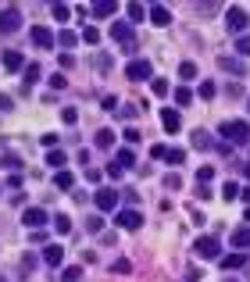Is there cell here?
Segmentation results:
<instances>
[{
    "instance_id": "cell-58",
    "label": "cell",
    "mask_w": 250,
    "mask_h": 282,
    "mask_svg": "<svg viewBox=\"0 0 250 282\" xmlns=\"http://www.w3.org/2000/svg\"><path fill=\"white\" fill-rule=\"evenodd\" d=\"M0 282H7V275H0Z\"/></svg>"
},
{
    "instance_id": "cell-53",
    "label": "cell",
    "mask_w": 250,
    "mask_h": 282,
    "mask_svg": "<svg viewBox=\"0 0 250 282\" xmlns=\"http://www.w3.org/2000/svg\"><path fill=\"white\" fill-rule=\"evenodd\" d=\"M32 268H36V257H32V254H29V257H25V261H22V272H32Z\"/></svg>"
},
{
    "instance_id": "cell-57",
    "label": "cell",
    "mask_w": 250,
    "mask_h": 282,
    "mask_svg": "<svg viewBox=\"0 0 250 282\" xmlns=\"http://www.w3.org/2000/svg\"><path fill=\"white\" fill-rule=\"evenodd\" d=\"M243 218H247V221H250V208H247V211H243Z\"/></svg>"
},
{
    "instance_id": "cell-39",
    "label": "cell",
    "mask_w": 250,
    "mask_h": 282,
    "mask_svg": "<svg viewBox=\"0 0 250 282\" xmlns=\"http://www.w3.org/2000/svg\"><path fill=\"white\" fill-rule=\"evenodd\" d=\"M47 164H50V168L65 164V154H61V150H50V154H47Z\"/></svg>"
},
{
    "instance_id": "cell-42",
    "label": "cell",
    "mask_w": 250,
    "mask_h": 282,
    "mask_svg": "<svg viewBox=\"0 0 250 282\" xmlns=\"http://www.w3.org/2000/svg\"><path fill=\"white\" fill-rule=\"evenodd\" d=\"M165 186H168V190H179V186H182V175H179V172L165 175Z\"/></svg>"
},
{
    "instance_id": "cell-50",
    "label": "cell",
    "mask_w": 250,
    "mask_h": 282,
    "mask_svg": "<svg viewBox=\"0 0 250 282\" xmlns=\"http://www.w3.org/2000/svg\"><path fill=\"white\" fill-rule=\"evenodd\" d=\"M236 50H240V54H250V36H240V40H236Z\"/></svg>"
},
{
    "instance_id": "cell-36",
    "label": "cell",
    "mask_w": 250,
    "mask_h": 282,
    "mask_svg": "<svg viewBox=\"0 0 250 282\" xmlns=\"http://www.w3.org/2000/svg\"><path fill=\"white\" fill-rule=\"evenodd\" d=\"M111 272H114V275H129V272H132V265H129L125 257H118V261L111 265Z\"/></svg>"
},
{
    "instance_id": "cell-59",
    "label": "cell",
    "mask_w": 250,
    "mask_h": 282,
    "mask_svg": "<svg viewBox=\"0 0 250 282\" xmlns=\"http://www.w3.org/2000/svg\"><path fill=\"white\" fill-rule=\"evenodd\" d=\"M247 111H250V104H247Z\"/></svg>"
},
{
    "instance_id": "cell-7",
    "label": "cell",
    "mask_w": 250,
    "mask_h": 282,
    "mask_svg": "<svg viewBox=\"0 0 250 282\" xmlns=\"http://www.w3.org/2000/svg\"><path fill=\"white\" fill-rule=\"evenodd\" d=\"M32 43H36L40 50H50V47L57 43V36H54L47 25H36V29H32Z\"/></svg>"
},
{
    "instance_id": "cell-35",
    "label": "cell",
    "mask_w": 250,
    "mask_h": 282,
    "mask_svg": "<svg viewBox=\"0 0 250 282\" xmlns=\"http://www.w3.org/2000/svg\"><path fill=\"white\" fill-rule=\"evenodd\" d=\"M0 164H4V168H11V172H18V168H22V157H18V154H4V161H0Z\"/></svg>"
},
{
    "instance_id": "cell-21",
    "label": "cell",
    "mask_w": 250,
    "mask_h": 282,
    "mask_svg": "<svg viewBox=\"0 0 250 282\" xmlns=\"http://www.w3.org/2000/svg\"><path fill=\"white\" fill-rule=\"evenodd\" d=\"M171 97H175V104H179V107H186V104L193 100V89H189V86H175V89H171Z\"/></svg>"
},
{
    "instance_id": "cell-16",
    "label": "cell",
    "mask_w": 250,
    "mask_h": 282,
    "mask_svg": "<svg viewBox=\"0 0 250 282\" xmlns=\"http://www.w3.org/2000/svg\"><path fill=\"white\" fill-rule=\"evenodd\" d=\"M218 68H225V71H233V75H247V65L243 61H236V58H218Z\"/></svg>"
},
{
    "instance_id": "cell-19",
    "label": "cell",
    "mask_w": 250,
    "mask_h": 282,
    "mask_svg": "<svg viewBox=\"0 0 250 282\" xmlns=\"http://www.w3.org/2000/svg\"><path fill=\"white\" fill-rule=\"evenodd\" d=\"M114 11H118L114 0H100V4H93V14H97V18H111Z\"/></svg>"
},
{
    "instance_id": "cell-49",
    "label": "cell",
    "mask_w": 250,
    "mask_h": 282,
    "mask_svg": "<svg viewBox=\"0 0 250 282\" xmlns=\"http://www.w3.org/2000/svg\"><path fill=\"white\" fill-rule=\"evenodd\" d=\"M86 179H89L93 186H100V179H104V172H100V168H89V172H86Z\"/></svg>"
},
{
    "instance_id": "cell-47",
    "label": "cell",
    "mask_w": 250,
    "mask_h": 282,
    "mask_svg": "<svg viewBox=\"0 0 250 282\" xmlns=\"http://www.w3.org/2000/svg\"><path fill=\"white\" fill-rule=\"evenodd\" d=\"M50 86H54V89H65V86H68V79L57 71V75H50Z\"/></svg>"
},
{
    "instance_id": "cell-24",
    "label": "cell",
    "mask_w": 250,
    "mask_h": 282,
    "mask_svg": "<svg viewBox=\"0 0 250 282\" xmlns=\"http://www.w3.org/2000/svg\"><path fill=\"white\" fill-rule=\"evenodd\" d=\"M50 14H54V22H68V18H72V7H68V4H54Z\"/></svg>"
},
{
    "instance_id": "cell-56",
    "label": "cell",
    "mask_w": 250,
    "mask_h": 282,
    "mask_svg": "<svg viewBox=\"0 0 250 282\" xmlns=\"http://www.w3.org/2000/svg\"><path fill=\"white\" fill-rule=\"evenodd\" d=\"M243 175H247V179H250V164H243Z\"/></svg>"
},
{
    "instance_id": "cell-22",
    "label": "cell",
    "mask_w": 250,
    "mask_h": 282,
    "mask_svg": "<svg viewBox=\"0 0 250 282\" xmlns=\"http://www.w3.org/2000/svg\"><path fill=\"white\" fill-rule=\"evenodd\" d=\"M233 247H236V250L250 247V229H236V232H233Z\"/></svg>"
},
{
    "instance_id": "cell-8",
    "label": "cell",
    "mask_w": 250,
    "mask_h": 282,
    "mask_svg": "<svg viewBox=\"0 0 250 282\" xmlns=\"http://www.w3.org/2000/svg\"><path fill=\"white\" fill-rule=\"evenodd\" d=\"M97 211H114L118 208V190H97Z\"/></svg>"
},
{
    "instance_id": "cell-60",
    "label": "cell",
    "mask_w": 250,
    "mask_h": 282,
    "mask_svg": "<svg viewBox=\"0 0 250 282\" xmlns=\"http://www.w3.org/2000/svg\"><path fill=\"white\" fill-rule=\"evenodd\" d=\"M229 282H233V279H229Z\"/></svg>"
},
{
    "instance_id": "cell-40",
    "label": "cell",
    "mask_w": 250,
    "mask_h": 282,
    "mask_svg": "<svg viewBox=\"0 0 250 282\" xmlns=\"http://www.w3.org/2000/svg\"><path fill=\"white\" fill-rule=\"evenodd\" d=\"M86 229H89V232H100V229H104V218H100V214H89Z\"/></svg>"
},
{
    "instance_id": "cell-30",
    "label": "cell",
    "mask_w": 250,
    "mask_h": 282,
    "mask_svg": "<svg viewBox=\"0 0 250 282\" xmlns=\"http://www.w3.org/2000/svg\"><path fill=\"white\" fill-rule=\"evenodd\" d=\"M193 146H197V150H207V146H211V136H207L204 129H197V133H193Z\"/></svg>"
},
{
    "instance_id": "cell-18",
    "label": "cell",
    "mask_w": 250,
    "mask_h": 282,
    "mask_svg": "<svg viewBox=\"0 0 250 282\" xmlns=\"http://www.w3.org/2000/svg\"><path fill=\"white\" fill-rule=\"evenodd\" d=\"M97 150H111V146H114V133H111V129H97Z\"/></svg>"
},
{
    "instance_id": "cell-54",
    "label": "cell",
    "mask_w": 250,
    "mask_h": 282,
    "mask_svg": "<svg viewBox=\"0 0 250 282\" xmlns=\"http://www.w3.org/2000/svg\"><path fill=\"white\" fill-rule=\"evenodd\" d=\"M0 107H4V111H11V107H14V100H11V97H0Z\"/></svg>"
},
{
    "instance_id": "cell-3",
    "label": "cell",
    "mask_w": 250,
    "mask_h": 282,
    "mask_svg": "<svg viewBox=\"0 0 250 282\" xmlns=\"http://www.w3.org/2000/svg\"><path fill=\"white\" fill-rule=\"evenodd\" d=\"M18 29H22V11L18 7H4L0 11V32L4 36H14Z\"/></svg>"
},
{
    "instance_id": "cell-15",
    "label": "cell",
    "mask_w": 250,
    "mask_h": 282,
    "mask_svg": "<svg viewBox=\"0 0 250 282\" xmlns=\"http://www.w3.org/2000/svg\"><path fill=\"white\" fill-rule=\"evenodd\" d=\"M114 164L125 172V168H136V154H132V146H122L118 154H114Z\"/></svg>"
},
{
    "instance_id": "cell-6",
    "label": "cell",
    "mask_w": 250,
    "mask_h": 282,
    "mask_svg": "<svg viewBox=\"0 0 250 282\" xmlns=\"http://www.w3.org/2000/svg\"><path fill=\"white\" fill-rule=\"evenodd\" d=\"M125 75H129L132 82H143V79H150V75H154V68H150V61L136 58V61H129V65H125Z\"/></svg>"
},
{
    "instance_id": "cell-14",
    "label": "cell",
    "mask_w": 250,
    "mask_h": 282,
    "mask_svg": "<svg viewBox=\"0 0 250 282\" xmlns=\"http://www.w3.org/2000/svg\"><path fill=\"white\" fill-rule=\"evenodd\" d=\"M111 36H114L118 43H125V47H132V25H125V22H118V25H111Z\"/></svg>"
},
{
    "instance_id": "cell-2",
    "label": "cell",
    "mask_w": 250,
    "mask_h": 282,
    "mask_svg": "<svg viewBox=\"0 0 250 282\" xmlns=\"http://www.w3.org/2000/svg\"><path fill=\"white\" fill-rule=\"evenodd\" d=\"M218 133H222L229 143H236V146L250 140V125H247V122H236V118H233V122H222V129H218Z\"/></svg>"
},
{
    "instance_id": "cell-9",
    "label": "cell",
    "mask_w": 250,
    "mask_h": 282,
    "mask_svg": "<svg viewBox=\"0 0 250 282\" xmlns=\"http://www.w3.org/2000/svg\"><path fill=\"white\" fill-rule=\"evenodd\" d=\"M43 261H47L50 268H61V265H65V247H61V243H47V247H43Z\"/></svg>"
},
{
    "instance_id": "cell-32",
    "label": "cell",
    "mask_w": 250,
    "mask_h": 282,
    "mask_svg": "<svg viewBox=\"0 0 250 282\" xmlns=\"http://www.w3.org/2000/svg\"><path fill=\"white\" fill-rule=\"evenodd\" d=\"M150 89H154V97H168V93H171V86H168L165 79H154V82H150Z\"/></svg>"
},
{
    "instance_id": "cell-29",
    "label": "cell",
    "mask_w": 250,
    "mask_h": 282,
    "mask_svg": "<svg viewBox=\"0 0 250 282\" xmlns=\"http://www.w3.org/2000/svg\"><path fill=\"white\" fill-rule=\"evenodd\" d=\"M22 75H25V86H32V82L43 75V68H40V65H25V71H22Z\"/></svg>"
},
{
    "instance_id": "cell-48",
    "label": "cell",
    "mask_w": 250,
    "mask_h": 282,
    "mask_svg": "<svg viewBox=\"0 0 250 282\" xmlns=\"http://www.w3.org/2000/svg\"><path fill=\"white\" fill-rule=\"evenodd\" d=\"M100 107H104V111H118V97H104Z\"/></svg>"
},
{
    "instance_id": "cell-38",
    "label": "cell",
    "mask_w": 250,
    "mask_h": 282,
    "mask_svg": "<svg viewBox=\"0 0 250 282\" xmlns=\"http://www.w3.org/2000/svg\"><path fill=\"white\" fill-rule=\"evenodd\" d=\"M179 75H182V79H197V65H193V61H182V65H179Z\"/></svg>"
},
{
    "instance_id": "cell-28",
    "label": "cell",
    "mask_w": 250,
    "mask_h": 282,
    "mask_svg": "<svg viewBox=\"0 0 250 282\" xmlns=\"http://www.w3.org/2000/svg\"><path fill=\"white\" fill-rule=\"evenodd\" d=\"M54 229H57L61 236H68V229H72V218H68V214H54Z\"/></svg>"
},
{
    "instance_id": "cell-55",
    "label": "cell",
    "mask_w": 250,
    "mask_h": 282,
    "mask_svg": "<svg viewBox=\"0 0 250 282\" xmlns=\"http://www.w3.org/2000/svg\"><path fill=\"white\" fill-rule=\"evenodd\" d=\"M240 200H243V204H250V186H243V190H240Z\"/></svg>"
},
{
    "instance_id": "cell-20",
    "label": "cell",
    "mask_w": 250,
    "mask_h": 282,
    "mask_svg": "<svg viewBox=\"0 0 250 282\" xmlns=\"http://www.w3.org/2000/svg\"><path fill=\"white\" fill-rule=\"evenodd\" d=\"M247 265V254H229V257H222V268L225 272H236V268H243Z\"/></svg>"
},
{
    "instance_id": "cell-27",
    "label": "cell",
    "mask_w": 250,
    "mask_h": 282,
    "mask_svg": "<svg viewBox=\"0 0 250 282\" xmlns=\"http://www.w3.org/2000/svg\"><path fill=\"white\" fill-rule=\"evenodd\" d=\"M83 43H89V47H97V43H100V29H97V25H86V29H83Z\"/></svg>"
},
{
    "instance_id": "cell-43",
    "label": "cell",
    "mask_w": 250,
    "mask_h": 282,
    "mask_svg": "<svg viewBox=\"0 0 250 282\" xmlns=\"http://www.w3.org/2000/svg\"><path fill=\"white\" fill-rule=\"evenodd\" d=\"M114 115H118V118H122V122H125V118H136V107H129V104H125V107H122V104H118V111H114Z\"/></svg>"
},
{
    "instance_id": "cell-46",
    "label": "cell",
    "mask_w": 250,
    "mask_h": 282,
    "mask_svg": "<svg viewBox=\"0 0 250 282\" xmlns=\"http://www.w3.org/2000/svg\"><path fill=\"white\" fill-rule=\"evenodd\" d=\"M40 143H43L47 150H54V146H57V136H54V133H43V136H40Z\"/></svg>"
},
{
    "instance_id": "cell-25",
    "label": "cell",
    "mask_w": 250,
    "mask_h": 282,
    "mask_svg": "<svg viewBox=\"0 0 250 282\" xmlns=\"http://www.w3.org/2000/svg\"><path fill=\"white\" fill-rule=\"evenodd\" d=\"M125 14H129V22H143V18H147V7H143V4H129Z\"/></svg>"
},
{
    "instance_id": "cell-4",
    "label": "cell",
    "mask_w": 250,
    "mask_h": 282,
    "mask_svg": "<svg viewBox=\"0 0 250 282\" xmlns=\"http://www.w3.org/2000/svg\"><path fill=\"white\" fill-rule=\"evenodd\" d=\"M193 250H197V257H204V261H215V257L222 254V247H218L215 236H200V239L193 243Z\"/></svg>"
},
{
    "instance_id": "cell-44",
    "label": "cell",
    "mask_w": 250,
    "mask_h": 282,
    "mask_svg": "<svg viewBox=\"0 0 250 282\" xmlns=\"http://www.w3.org/2000/svg\"><path fill=\"white\" fill-rule=\"evenodd\" d=\"M197 179H200V182H211V179H215V168H211V164H204V168L197 172Z\"/></svg>"
},
{
    "instance_id": "cell-23",
    "label": "cell",
    "mask_w": 250,
    "mask_h": 282,
    "mask_svg": "<svg viewBox=\"0 0 250 282\" xmlns=\"http://www.w3.org/2000/svg\"><path fill=\"white\" fill-rule=\"evenodd\" d=\"M61 282H83V268H79V265H68V268L61 272Z\"/></svg>"
},
{
    "instance_id": "cell-31",
    "label": "cell",
    "mask_w": 250,
    "mask_h": 282,
    "mask_svg": "<svg viewBox=\"0 0 250 282\" xmlns=\"http://www.w3.org/2000/svg\"><path fill=\"white\" fill-rule=\"evenodd\" d=\"M222 197L225 200H240V182H225L222 186Z\"/></svg>"
},
{
    "instance_id": "cell-51",
    "label": "cell",
    "mask_w": 250,
    "mask_h": 282,
    "mask_svg": "<svg viewBox=\"0 0 250 282\" xmlns=\"http://www.w3.org/2000/svg\"><path fill=\"white\" fill-rule=\"evenodd\" d=\"M125 143L136 146V143H140V133H136V129H125Z\"/></svg>"
},
{
    "instance_id": "cell-33",
    "label": "cell",
    "mask_w": 250,
    "mask_h": 282,
    "mask_svg": "<svg viewBox=\"0 0 250 282\" xmlns=\"http://www.w3.org/2000/svg\"><path fill=\"white\" fill-rule=\"evenodd\" d=\"M197 93H200L204 100H215V93H218V86H215V82H200V89H197Z\"/></svg>"
},
{
    "instance_id": "cell-17",
    "label": "cell",
    "mask_w": 250,
    "mask_h": 282,
    "mask_svg": "<svg viewBox=\"0 0 250 282\" xmlns=\"http://www.w3.org/2000/svg\"><path fill=\"white\" fill-rule=\"evenodd\" d=\"M79 40H83V36H75L72 29H61V32H57V43L65 47V54H72V47H75Z\"/></svg>"
},
{
    "instance_id": "cell-5",
    "label": "cell",
    "mask_w": 250,
    "mask_h": 282,
    "mask_svg": "<svg viewBox=\"0 0 250 282\" xmlns=\"http://www.w3.org/2000/svg\"><path fill=\"white\" fill-rule=\"evenodd\" d=\"M114 221H118V229H125V232H136V229L143 225V214L136 211V208H122Z\"/></svg>"
},
{
    "instance_id": "cell-26",
    "label": "cell",
    "mask_w": 250,
    "mask_h": 282,
    "mask_svg": "<svg viewBox=\"0 0 250 282\" xmlns=\"http://www.w3.org/2000/svg\"><path fill=\"white\" fill-rule=\"evenodd\" d=\"M54 186H57V190H72V186H75V175H72V172H57Z\"/></svg>"
},
{
    "instance_id": "cell-45",
    "label": "cell",
    "mask_w": 250,
    "mask_h": 282,
    "mask_svg": "<svg viewBox=\"0 0 250 282\" xmlns=\"http://www.w3.org/2000/svg\"><path fill=\"white\" fill-rule=\"evenodd\" d=\"M165 154H168V146H165V143H154V150H150V161H161Z\"/></svg>"
},
{
    "instance_id": "cell-52",
    "label": "cell",
    "mask_w": 250,
    "mask_h": 282,
    "mask_svg": "<svg viewBox=\"0 0 250 282\" xmlns=\"http://www.w3.org/2000/svg\"><path fill=\"white\" fill-rule=\"evenodd\" d=\"M118 197H125V204H136V200H140V193H136V190H125V193H118Z\"/></svg>"
},
{
    "instance_id": "cell-11",
    "label": "cell",
    "mask_w": 250,
    "mask_h": 282,
    "mask_svg": "<svg viewBox=\"0 0 250 282\" xmlns=\"http://www.w3.org/2000/svg\"><path fill=\"white\" fill-rule=\"evenodd\" d=\"M0 65L7 71H25V58H22L18 50H4V54H0Z\"/></svg>"
},
{
    "instance_id": "cell-41",
    "label": "cell",
    "mask_w": 250,
    "mask_h": 282,
    "mask_svg": "<svg viewBox=\"0 0 250 282\" xmlns=\"http://www.w3.org/2000/svg\"><path fill=\"white\" fill-rule=\"evenodd\" d=\"M97 68H100V71H111V54H100V50H97Z\"/></svg>"
},
{
    "instance_id": "cell-37",
    "label": "cell",
    "mask_w": 250,
    "mask_h": 282,
    "mask_svg": "<svg viewBox=\"0 0 250 282\" xmlns=\"http://www.w3.org/2000/svg\"><path fill=\"white\" fill-rule=\"evenodd\" d=\"M165 161H168V164H186V150H168Z\"/></svg>"
},
{
    "instance_id": "cell-13",
    "label": "cell",
    "mask_w": 250,
    "mask_h": 282,
    "mask_svg": "<svg viewBox=\"0 0 250 282\" xmlns=\"http://www.w3.org/2000/svg\"><path fill=\"white\" fill-rule=\"evenodd\" d=\"M161 125H165V133H179V129H182V115L171 111V107H165V111H161Z\"/></svg>"
},
{
    "instance_id": "cell-10",
    "label": "cell",
    "mask_w": 250,
    "mask_h": 282,
    "mask_svg": "<svg viewBox=\"0 0 250 282\" xmlns=\"http://www.w3.org/2000/svg\"><path fill=\"white\" fill-rule=\"evenodd\" d=\"M22 225H29V229L47 225V211H43V208H25V211H22Z\"/></svg>"
},
{
    "instance_id": "cell-1",
    "label": "cell",
    "mask_w": 250,
    "mask_h": 282,
    "mask_svg": "<svg viewBox=\"0 0 250 282\" xmlns=\"http://www.w3.org/2000/svg\"><path fill=\"white\" fill-rule=\"evenodd\" d=\"M225 25H229V32L240 40V36H247V25H250V14L243 7H225Z\"/></svg>"
},
{
    "instance_id": "cell-34",
    "label": "cell",
    "mask_w": 250,
    "mask_h": 282,
    "mask_svg": "<svg viewBox=\"0 0 250 282\" xmlns=\"http://www.w3.org/2000/svg\"><path fill=\"white\" fill-rule=\"evenodd\" d=\"M61 122H65V125H75V122H79V111H75V107H61Z\"/></svg>"
},
{
    "instance_id": "cell-12",
    "label": "cell",
    "mask_w": 250,
    "mask_h": 282,
    "mask_svg": "<svg viewBox=\"0 0 250 282\" xmlns=\"http://www.w3.org/2000/svg\"><path fill=\"white\" fill-rule=\"evenodd\" d=\"M147 14H150V22H154L158 29H165V25H171V11H168L165 4H154V7H150Z\"/></svg>"
}]
</instances>
